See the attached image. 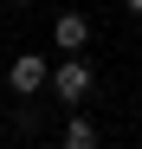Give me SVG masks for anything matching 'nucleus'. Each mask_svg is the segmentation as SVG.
Masks as SVG:
<instances>
[{
    "label": "nucleus",
    "mask_w": 142,
    "mask_h": 149,
    "mask_svg": "<svg viewBox=\"0 0 142 149\" xmlns=\"http://www.w3.org/2000/svg\"><path fill=\"white\" fill-rule=\"evenodd\" d=\"M52 91L65 97V104H78V97H90V65H84L78 52H65V65L52 71Z\"/></svg>",
    "instance_id": "2"
},
{
    "label": "nucleus",
    "mask_w": 142,
    "mask_h": 149,
    "mask_svg": "<svg viewBox=\"0 0 142 149\" xmlns=\"http://www.w3.org/2000/svg\"><path fill=\"white\" fill-rule=\"evenodd\" d=\"M7 84H13L19 97H32V91H52V65H45L39 52H19V58L7 65Z\"/></svg>",
    "instance_id": "1"
},
{
    "label": "nucleus",
    "mask_w": 142,
    "mask_h": 149,
    "mask_svg": "<svg viewBox=\"0 0 142 149\" xmlns=\"http://www.w3.org/2000/svg\"><path fill=\"white\" fill-rule=\"evenodd\" d=\"M52 45H58V52H84V45H90V19L65 7V13L52 19Z\"/></svg>",
    "instance_id": "3"
},
{
    "label": "nucleus",
    "mask_w": 142,
    "mask_h": 149,
    "mask_svg": "<svg viewBox=\"0 0 142 149\" xmlns=\"http://www.w3.org/2000/svg\"><path fill=\"white\" fill-rule=\"evenodd\" d=\"M7 7H26V0H7Z\"/></svg>",
    "instance_id": "6"
},
{
    "label": "nucleus",
    "mask_w": 142,
    "mask_h": 149,
    "mask_svg": "<svg viewBox=\"0 0 142 149\" xmlns=\"http://www.w3.org/2000/svg\"><path fill=\"white\" fill-rule=\"evenodd\" d=\"M129 13H142V0H129Z\"/></svg>",
    "instance_id": "5"
},
{
    "label": "nucleus",
    "mask_w": 142,
    "mask_h": 149,
    "mask_svg": "<svg viewBox=\"0 0 142 149\" xmlns=\"http://www.w3.org/2000/svg\"><path fill=\"white\" fill-rule=\"evenodd\" d=\"M58 149H97V123L71 117V123H65V136H58Z\"/></svg>",
    "instance_id": "4"
}]
</instances>
